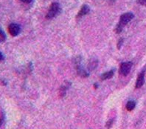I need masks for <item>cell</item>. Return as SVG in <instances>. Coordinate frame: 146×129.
<instances>
[{"mask_svg": "<svg viewBox=\"0 0 146 129\" xmlns=\"http://www.w3.org/2000/svg\"><path fill=\"white\" fill-rule=\"evenodd\" d=\"M98 61L97 60V59H94V60H92V61L90 62V63L89 64V65H88V69H89V71H93L94 70L95 68H97V66H98Z\"/></svg>", "mask_w": 146, "mask_h": 129, "instance_id": "cell-10", "label": "cell"}, {"mask_svg": "<svg viewBox=\"0 0 146 129\" xmlns=\"http://www.w3.org/2000/svg\"><path fill=\"white\" fill-rule=\"evenodd\" d=\"M4 59H5V56H4L3 54H2V53L0 51V61H2V60H4Z\"/></svg>", "mask_w": 146, "mask_h": 129, "instance_id": "cell-18", "label": "cell"}, {"mask_svg": "<svg viewBox=\"0 0 146 129\" xmlns=\"http://www.w3.org/2000/svg\"><path fill=\"white\" fill-rule=\"evenodd\" d=\"M4 120H5V115L2 114L0 115V127H1V126H2V123H3Z\"/></svg>", "mask_w": 146, "mask_h": 129, "instance_id": "cell-14", "label": "cell"}, {"mask_svg": "<svg viewBox=\"0 0 146 129\" xmlns=\"http://www.w3.org/2000/svg\"><path fill=\"white\" fill-rule=\"evenodd\" d=\"M144 77H145V71H143L137 77V82H136L135 88H140L144 84Z\"/></svg>", "mask_w": 146, "mask_h": 129, "instance_id": "cell-6", "label": "cell"}, {"mask_svg": "<svg viewBox=\"0 0 146 129\" xmlns=\"http://www.w3.org/2000/svg\"><path fill=\"white\" fill-rule=\"evenodd\" d=\"M70 85H71V83H69V82H66L61 86V88H60V97H64V96L66 95V91H67L68 88H70Z\"/></svg>", "mask_w": 146, "mask_h": 129, "instance_id": "cell-8", "label": "cell"}, {"mask_svg": "<svg viewBox=\"0 0 146 129\" xmlns=\"http://www.w3.org/2000/svg\"><path fill=\"white\" fill-rule=\"evenodd\" d=\"M123 42V39H121V40H119V41L118 42V44H117V48L119 49L120 48H121V45H122V43Z\"/></svg>", "mask_w": 146, "mask_h": 129, "instance_id": "cell-16", "label": "cell"}, {"mask_svg": "<svg viewBox=\"0 0 146 129\" xmlns=\"http://www.w3.org/2000/svg\"><path fill=\"white\" fill-rule=\"evenodd\" d=\"M61 12V7L60 5L58 2H53L51 4L50 8L48 10V12L46 15V19H52L55 18V16L60 13Z\"/></svg>", "mask_w": 146, "mask_h": 129, "instance_id": "cell-2", "label": "cell"}, {"mask_svg": "<svg viewBox=\"0 0 146 129\" xmlns=\"http://www.w3.org/2000/svg\"><path fill=\"white\" fill-rule=\"evenodd\" d=\"M136 106V102L133 100L128 101L126 104V109L128 111H131L134 109V108Z\"/></svg>", "mask_w": 146, "mask_h": 129, "instance_id": "cell-11", "label": "cell"}, {"mask_svg": "<svg viewBox=\"0 0 146 129\" xmlns=\"http://www.w3.org/2000/svg\"><path fill=\"white\" fill-rule=\"evenodd\" d=\"M0 37H1V40H5L6 39L5 34L4 33V31H2V29H0Z\"/></svg>", "mask_w": 146, "mask_h": 129, "instance_id": "cell-13", "label": "cell"}, {"mask_svg": "<svg viewBox=\"0 0 146 129\" xmlns=\"http://www.w3.org/2000/svg\"><path fill=\"white\" fill-rule=\"evenodd\" d=\"M21 2H24V3H27V4H30L33 1V0H20Z\"/></svg>", "mask_w": 146, "mask_h": 129, "instance_id": "cell-17", "label": "cell"}, {"mask_svg": "<svg viewBox=\"0 0 146 129\" xmlns=\"http://www.w3.org/2000/svg\"><path fill=\"white\" fill-rule=\"evenodd\" d=\"M76 64V71L77 73L79 76L81 77H89V74L86 70H84L82 65L80 64V59H77V61L75 62Z\"/></svg>", "mask_w": 146, "mask_h": 129, "instance_id": "cell-4", "label": "cell"}, {"mask_svg": "<svg viewBox=\"0 0 146 129\" xmlns=\"http://www.w3.org/2000/svg\"><path fill=\"white\" fill-rule=\"evenodd\" d=\"M113 122H114V120H113V119H111V120H109V121H108V122H106V127L108 129L110 128L111 127V126H112Z\"/></svg>", "mask_w": 146, "mask_h": 129, "instance_id": "cell-12", "label": "cell"}, {"mask_svg": "<svg viewBox=\"0 0 146 129\" xmlns=\"http://www.w3.org/2000/svg\"><path fill=\"white\" fill-rule=\"evenodd\" d=\"M132 67V63L131 62H122L119 67V74L123 76H127L130 73L131 68Z\"/></svg>", "mask_w": 146, "mask_h": 129, "instance_id": "cell-3", "label": "cell"}, {"mask_svg": "<svg viewBox=\"0 0 146 129\" xmlns=\"http://www.w3.org/2000/svg\"><path fill=\"white\" fill-rule=\"evenodd\" d=\"M20 26L16 23H12L8 26V31L13 36H16L20 33Z\"/></svg>", "mask_w": 146, "mask_h": 129, "instance_id": "cell-5", "label": "cell"}, {"mask_svg": "<svg viewBox=\"0 0 146 129\" xmlns=\"http://www.w3.org/2000/svg\"><path fill=\"white\" fill-rule=\"evenodd\" d=\"M89 11H90V7H89L87 5H84L81 7V8H80V11L78 13L77 17H78V18L82 17V16L88 14L89 13Z\"/></svg>", "mask_w": 146, "mask_h": 129, "instance_id": "cell-7", "label": "cell"}, {"mask_svg": "<svg viewBox=\"0 0 146 129\" xmlns=\"http://www.w3.org/2000/svg\"><path fill=\"white\" fill-rule=\"evenodd\" d=\"M94 88H98V84H94Z\"/></svg>", "mask_w": 146, "mask_h": 129, "instance_id": "cell-19", "label": "cell"}, {"mask_svg": "<svg viewBox=\"0 0 146 129\" xmlns=\"http://www.w3.org/2000/svg\"><path fill=\"white\" fill-rule=\"evenodd\" d=\"M138 2L142 5H144L146 7V0H138Z\"/></svg>", "mask_w": 146, "mask_h": 129, "instance_id": "cell-15", "label": "cell"}, {"mask_svg": "<svg viewBox=\"0 0 146 129\" xmlns=\"http://www.w3.org/2000/svg\"><path fill=\"white\" fill-rule=\"evenodd\" d=\"M114 70H111L109 71L105 72L104 74H103L100 77V79L101 80H106V79H111V77L114 76Z\"/></svg>", "mask_w": 146, "mask_h": 129, "instance_id": "cell-9", "label": "cell"}, {"mask_svg": "<svg viewBox=\"0 0 146 129\" xmlns=\"http://www.w3.org/2000/svg\"><path fill=\"white\" fill-rule=\"evenodd\" d=\"M134 17V15L132 13L128 12V13H123V14L121 15L120 16V18H119V22L116 26L115 28V31L117 34H119V33H121L122 31H123V28L125 27V25L129 22L131 21Z\"/></svg>", "mask_w": 146, "mask_h": 129, "instance_id": "cell-1", "label": "cell"}]
</instances>
